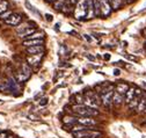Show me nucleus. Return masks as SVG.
Here are the masks:
<instances>
[{
	"label": "nucleus",
	"mask_w": 146,
	"mask_h": 138,
	"mask_svg": "<svg viewBox=\"0 0 146 138\" xmlns=\"http://www.w3.org/2000/svg\"><path fill=\"white\" fill-rule=\"evenodd\" d=\"M20 71L23 73V74H26L28 78L31 76V73H33V68L27 64V62H25V63H21V67H20Z\"/></svg>",
	"instance_id": "f3484780"
},
{
	"label": "nucleus",
	"mask_w": 146,
	"mask_h": 138,
	"mask_svg": "<svg viewBox=\"0 0 146 138\" xmlns=\"http://www.w3.org/2000/svg\"><path fill=\"white\" fill-rule=\"evenodd\" d=\"M123 1L125 3V4H131V3H133L135 0H123Z\"/></svg>",
	"instance_id": "f704fd0d"
},
{
	"label": "nucleus",
	"mask_w": 146,
	"mask_h": 138,
	"mask_svg": "<svg viewBox=\"0 0 146 138\" xmlns=\"http://www.w3.org/2000/svg\"><path fill=\"white\" fill-rule=\"evenodd\" d=\"M100 3V7H101V14L102 16H109L111 14V6L109 4V0H99Z\"/></svg>",
	"instance_id": "423d86ee"
},
{
	"label": "nucleus",
	"mask_w": 146,
	"mask_h": 138,
	"mask_svg": "<svg viewBox=\"0 0 146 138\" xmlns=\"http://www.w3.org/2000/svg\"><path fill=\"white\" fill-rule=\"evenodd\" d=\"M44 40H25L22 42V45L26 48L29 46H35V45H43Z\"/></svg>",
	"instance_id": "2eb2a0df"
},
{
	"label": "nucleus",
	"mask_w": 146,
	"mask_h": 138,
	"mask_svg": "<svg viewBox=\"0 0 146 138\" xmlns=\"http://www.w3.org/2000/svg\"><path fill=\"white\" fill-rule=\"evenodd\" d=\"M103 58H104V60H109V59H110V55H109V54H106V55L103 56Z\"/></svg>",
	"instance_id": "473e14b6"
},
{
	"label": "nucleus",
	"mask_w": 146,
	"mask_h": 138,
	"mask_svg": "<svg viewBox=\"0 0 146 138\" xmlns=\"http://www.w3.org/2000/svg\"><path fill=\"white\" fill-rule=\"evenodd\" d=\"M136 113L137 114H144L146 113V93H143L140 100H139V103L136 108Z\"/></svg>",
	"instance_id": "1a4fd4ad"
},
{
	"label": "nucleus",
	"mask_w": 146,
	"mask_h": 138,
	"mask_svg": "<svg viewBox=\"0 0 146 138\" xmlns=\"http://www.w3.org/2000/svg\"><path fill=\"white\" fill-rule=\"evenodd\" d=\"M145 124H146V122H145Z\"/></svg>",
	"instance_id": "58836bf2"
},
{
	"label": "nucleus",
	"mask_w": 146,
	"mask_h": 138,
	"mask_svg": "<svg viewBox=\"0 0 146 138\" xmlns=\"http://www.w3.org/2000/svg\"><path fill=\"white\" fill-rule=\"evenodd\" d=\"M35 31H36V28H29V29H26V30H23L21 33H17V36L26 40L28 36H30L31 34H34Z\"/></svg>",
	"instance_id": "6ab92c4d"
},
{
	"label": "nucleus",
	"mask_w": 146,
	"mask_h": 138,
	"mask_svg": "<svg viewBox=\"0 0 146 138\" xmlns=\"http://www.w3.org/2000/svg\"><path fill=\"white\" fill-rule=\"evenodd\" d=\"M123 101H124V95H122L118 92L114 91V94H113V103H114V106L115 107H119L123 103Z\"/></svg>",
	"instance_id": "f8f14e48"
},
{
	"label": "nucleus",
	"mask_w": 146,
	"mask_h": 138,
	"mask_svg": "<svg viewBox=\"0 0 146 138\" xmlns=\"http://www.w3.org/2000/svg\"><path fill=\"white\" fill-rule=\"evenodd\" d=\"M84 37H85V38H86V40H87L88 42H92V38H90V37H89L88 35H84Z\"/></svg>",
	"instance_id": "72a5a7b5"
},
{
	"label": "nucleus",
	"mask_w": 146,
	"mask_h": 138,
	"mask_svg": "<svg viewBox=\"0 0 146 138\" xmlns=\"http://www.w3.org/2000/svg\"><path fill=\"white\" fill-rule=\"evenodd\" d=\"M67 5H70L68 0H57V1H54V3H53V9L60 11V12H62Z\"/></svg>",
	"instance_id": "dca6fc26"
},
{
	"label": "nucleus",
	"mask_w": 146,
	"mask_h": 138,
	"mask_svg": "<svg viewBox=\"0 0 146 138\" xmlns=\"http://www.w3.org/2000/svg\"><path fill=\"white\" fill-rule=\"evenodd\" d=\"M72 136H73V138H98L101 136V132L96 131L95 129H93V130L86 129V130H81V131H73Z\"/></svg>",
	"instance_id": "7ed1b4c3"
},
{
	"label": "nucleus",
	"mask_w": 146,
	"mask_h": 138,
	"mask_svg": "<svg viewBox=\"0 0 146 138\" xmlns=\"http://www.w3.org/2000/svg\"><path fill=\"white\" fill-rule=\"evenodd\" d=\"M114 74L115 76H119L121 74V71L118 70V68H115V70H114Z\"/></svg>",
	"instance_id": "2f4dec72"
},
{
	"label": "nucleus",
	"mask_w": 146,
	"mask_h": 138,
	"mask_svg": "<svg viewBox=\"0 0 146 138\" xmlns=\"http://www.w3.org/2000/svg\"><path fill=\"white\" fill-rule=\"evenodd\" d=\"M93 1H94V14H95V16H102L99 0H93Z\"/></svg>",
	"instance_id": "b1692460"
},
{
	"label": "nucleus",
	"mask_w": 146,
	"mask_h": 138,
	"mask_svg": "<svg viewBox=\"0 0 146 138\" xmlns=\"http://www.w3.org/2000/svg\"><path fill=\"white\" fill-rule=\"evenodd\" d=\"M4 22L8 26L15 27V26H19L22 22V15L21 14H17V13H12L6 20H4Z\"/></svg>",
	"instance_id": "39448f33"
},
{
	"label": "nucleus",
	"mask_w": 146,
	"mask_h": 138,
	"mask_svg": "<svg viewBox=\"0 0 146 138\" xmlns=\"http://www.w3.org/2000/svg\"><path fill=\"white\" fill-rule=\"evenodd\" d=\"M26 6H27V7H28V9H29V11H31L33 13H36V14H40V13H38L37 11H35V9H34V7H33V6H31V5L29 4V3H27V1H26Z\"/></svg>",
	"instance_id": "cd10ccee"
},
{
	"label": "nucleus",
	"mask_w": 146,
	"mask_h": 138,
	"mask_svg": "<svg viewBox=\"0 0 146 138\" xmlns=\"http://www.w3.org/2000/svg\"><path fill=\"white\" fill-rule=\"evenodd\" d=\"M78 124H81V125L88 128V127H94L98 123L93 117H80V118H78Z\"/></svg>",
	"instance_id": "6e6552de"
},
{
	"label": "nucleus",
	"mask_w": 146,
	"mask_h": 138,
	"mask_svg": "<svg viewBox=\"0 0 146 138\" xmlns=\"http://www.w3.org/2000/svg\"><path fill=\"white\" fill-rule=\"evenodd\" d=\"M0 92H3V93L11 92V90H9V86H8V82H7V81H5V82H1V84H0Z\"/></svg>",
	"instance_id": "393cba45"
},
{
	"label": "nucleus",
	"mask_w": 146,
	"mask_h": 138,
	"mask_svg": "<svg viewBox=\"0 0 146 138\" xmlns=\"http://www.w3.org/2000/svg\"><path fill=\"white\" fill-rule=\"evenodd\" d=\"M113 94L114 92H108L106 94L100 95L101 98V103L106 107V108H110L111 107V103H113Z\"/></svg>",
	"instance_id": "0eeeda50"
},
{
	"label": "nucleus",
	"mask_w": 146,
	"mask_h": 138,
	"mask_svg": "<svg viewBox=\"0 0 146 138\" xmlns=\"http://www.w3.org/2000/svg\"><path fill=\"white\" fill-rule=\"evenodd\" d=\"M130 88V86L127 85L126 82H117L116 85H115V90H116V92H118L119 94H122V95H124L126 92H127V90Z\"/></svg>",
	"instance_id": "9b49d317"
},
{
	"label": "nucleus",
	"mask_w": 146,
	"mask_h": 138,
	"mask_svg": "<svg viewBox=\"0 0 146 138\" xmlns=\"http://www.w3.org/2000/svg\"><path fill=\"white\" fill-rule=\"evenodd\" d=\"M87 6H88V9H87L86 20L93 19L95 16V14H94V1H93V0H87Z\"/></svg>",
	"instance_id": "ddd939ff"
},
{
	"label": "nucleus",
	"mask_w": 146,
	"mask_h": 138,
	"mask_svg": "<svg viewBox=\"0 0 146 138\" xmlns=\"http://www.w3.org/2000/svg\"><path fill=\"white\" fill-rule=\"evenodd\" d=\"M11 14H12V12H11V11H7V12H5V13H4L1 16H0V18H1V20H6V19L8 18V16H9Z\"/></svg>",
	"instance_id": "bb28decb"
},
{
	"label": "nucleus",
	"mask_w": 146,
	"mask_h": 138,
	"mask_svg": "<svg viewBox=\"0 0 146 138\" xmlns=\"http://www.w3.org/2000/svg\"><path fill=\"white\" fill-rule=\"evenodd\" d=\"M44 45H35V46H29L27 48V54L29 55H38V54H43L44 52Z\"/></svg>",
	"instance_id": "9d476101"
},
{
	"label": "nucleus",
	"mask_w": 146,
	"mask_h": 138,
	"mask_svg": "<svg viewBox=\"0 0 146 138\" xmlns=\"http://www.w3.org/2000/svg\"><path fill=\"white\" fill-rule=\"evenodd\" d=\"M0 138H7V132L1 131V132H0Z\"/></svg>",
	"instance_id": "7c9ffc66"
},
{
	"label": "nucleus",
	"mask_w": 146,
	"mask_h": 138,
	"mask_svg": "<svg viewBox=\"0 0 146 138\" xmlns=\"http://www.w3.org/2000/svg\"><path fill=\"white\" fill-rule=\"evenodd\" d=\"M87 57H88L89 60H95V57H94V56H89V55H87Z\"/></svg>",
	"instance_id": "c9c22d12"
},
{
	"label": "nucleus",
	"mask_w": 146,
	"mask_h": 138,
	"mask_svg": "<svg viewBox=\"0 0 146 138\" xmlns=\"http://www.w3.org/2000/svg\"><path fill=\"white\" fill-rule=\"evenodd\" d=\"M45 1H48V3H54V1H57V0H45Z\"/></svg>",
	"instance_id": "e433bc0d"
},
{
	"label": "nucleus",
	"mask_w": 146,
	"mask_h": 138,
	"mask_svg": "<svg viewBox=\"0 0 146 138\" xmlns=\"http://www.w3.org/2000/svg\"><path fill=\"white\" fill-rule=\"evenodd\" d=\"M87 0H79L78 4L76 5V8L73 11V15L77 20H84L87 16Z\"/></svg>",
	"instance_id": "f03ea898"
},
{
	"label": "nucleus",
	"mask_w": 146,
	"mask_h": 138,
	"mask_svg": "<svg viewBox=\"0 0 146 138\" xmlns=\"http://www.w3.org/2000/svg\"><path fill=\"white\" fill-rule=\"evenodd\" d=\"M37 26H36L34 22H27V23H22V25H19V27L16 28V30H17V33H21V31H23V30H26V29H29V28H36Z\"/></svg>",
	"instance_id": "aec40b11"
},
{
	"label": "nucleus",
	"mask_w": 146,
	"mask_h": 138,
	"mask_svg": "<svg viewBox=\"0 0 146 138\" xmlns=\"http://www.w3.org/2000/svg\"><path fill=\"white\" fill-rule=\"evenodd\" d=\"M135 93H136V87H130L127 90V92L124 94V102L126 105H129L131 102V100L135 98Z\"/></svg>",
	"instance_id": "4468645a"
},
{
	"label": "nucleus",
	"mask_w": 146,
	"mask_h": 138,
	"mask_svg": "<svg viewBox=\"0 0 146 138\" xmlns=\"http://www.w3.org/2000/svg\"><path fill=\"white\" fill-rule=\"evenodd\" d=\"M72 110L81 117H95L100 115L98 109L88 107L86 105H74L72 107Z\"/></svg>",
	"instance_id": "f257e3e1"
},
{
	"label": "nucleus",
	"mask_w": 146,
	"mask_h": 138,
	"mask_svg": "<svg viewBox=\"0 0 146 138\" xmlns=\"http://www.w3.org/2000/svg\"><path fill=\"white\" fill-rule=\"evenodd\" d=\"M45 19H46V21L51 22L52 21V15L51 14H45Z\"/></svg>",
	"instance_id": "c756f323"
},
{
	"label": "nucleus",
	"mask_w": 146,
	"mask_h": 138,
	"mask_svg": "<svg viewBox=\"0 0 146 138\" xmlns=\"http://www.w3.org/2000/svg\"><path fill=\"white\" fill-rule=\"evenodd\" d=\"M63 122L64 124H70V125H74L78 123V118L76 117H72V116H65L63 118Z\"/></svg>",
	"instance_id": "5701e85b"
},
{
	"label": "nucleus",
	"mask_w": 146,
	"mask_h": 138,
	"mask_svg": "<svg viewBox=\"0 0 146 138\" xmlns=\"http://www.w3.org/2000/svg\"><path fill=\"white\" fill-rule=\"evenodd\" d=\"M9 9V3L7 0H0V16Z\"/></svg>",
	"instance_id": "4be33fe9"
},
{
	"label": "nucleus",
	"mask_w": 146,
	"mask_h": 138,
	"mask_svg": "<svg viewBox=\"0 0 146 138\" xmlns=\"http://www.w3.org/2000/svg\"><path fill=\"white\" fill-rule=\"evenodd\" d=\"M14 78H15V80H16L17 82H20V84H21V82H25V81H27V80L29 79V78H28L26 74H23L20 70L16 71V72L14 73Z\"/></svg>",
	"instance_id": "a211bd4d"
},
{
	"label": "nucleus",
	"mask_w": 146,
	"mask_h": 138,
	"mask_svg": "<svg viewBox=\"0 0 146 138\" xmlns=\"http://www.w3.org/2000/svg\"><path fill=\"white\" fill-rule=\"evenodd\" d=\"M42 60H43V54H38V55H29V56L26 58L27 64H28L31 68L38 67L40 64L42 63Z\"/></svg>",
	"instance_id": "20e7f679"
},
{
	"label": "nucleus",
	"mask_w": 146,
	"mask_h": 138,
	"mask_svg": "<svg viewBox=\"0 0 146 138\" xmlns=\"http://www.w3.org/2000/svg\"><path fill=\"white\" fill-rule=\"evenodd\" d=\"M7 138H14L13 136H7Z\"/></svg>",
	"instance_id": "4c0bfd02"
},
{
	"label": "nucleus",
	"mask_w": 146,
	"mask_h": 138,
	"mask_svg": "<svg viewBox=\"0 0 146 138\" xmlns=\"http://www.w3.org/2000/svg\"><path fill=\"white\" fill-rule=\"evenodd\" d=\"M78 1L79 0H68V3H70V5L73 7V6H76L77 4H78Z\"/></svg>",
	"instance_id": "c85d7f7f"
},
{
	"label": "nucleus",
	"mask_w": 146,
	"mask_h": 138,
	"mask_svg": "<svg viewBox=\"0 0 146 138\" xmlns=\"http://www.w3.org/2000/svg\"><path fill=\"white\" fill-rule=\"evenodd\" d=\"M48 101H49V99L45 96V98H42L38 103H40V106H45V105H48Z\"/></svg>",
	"instance_id": "a878e982"
},
{
	"label": "nucleus",
	"mask_w": 146,
	"mask_h": 138,
	"mask_svg": "<svg viewBox=\"0 0 146 138\" xmlns=\"http://www.w3.org/2000/svg\"><path fill=\"white\" fill-rule=\"evenodd\" d=\"M123 3H124L123 0H109V4H110L113 11H118L122 7Z\"/></svg>",
	"instance_id": "412c9836"
}]
</instances>
